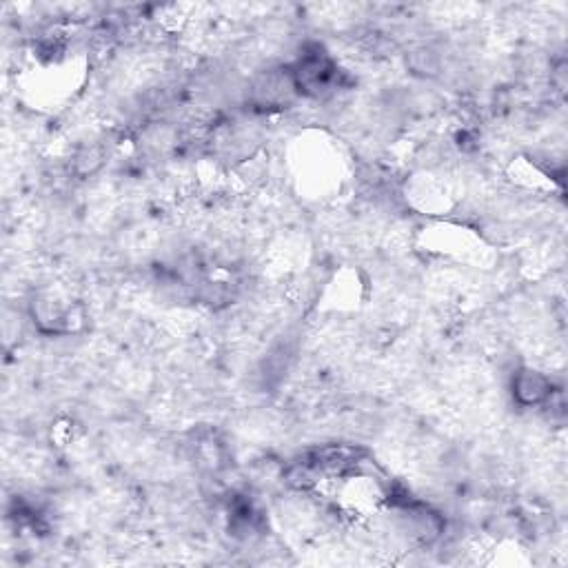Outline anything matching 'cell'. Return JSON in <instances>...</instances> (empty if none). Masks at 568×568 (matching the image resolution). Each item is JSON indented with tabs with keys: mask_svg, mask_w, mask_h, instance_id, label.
Segmentation results:
<instances>
[{
	"mask_svg": "<svg viewBox=\"0 0 568 568\" xmlns=\"http://www.w3.org/2000/svg\"><path fill=\"white\" fill-rule=\"evenodd\" d=\"M513 398L520 407H540L553 398V384L544 373L533 369H520L513 378Z\"/></svg>",
	"mask_w": 568,
	"mask_h": 568,
	"instance_id": "obj_1",
	"label": "cell"
}]
</instances>
